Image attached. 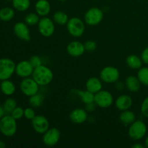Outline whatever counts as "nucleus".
<instances>
[{
	"mask_svg": "<svg viewBox=\"0 0 148 148\" xmlns=\"http://www.w3.org/2000/svg\"><path fill=\"white\" fill-rule=\"evenodd\" d=\"M32 77L39 85V86H46L52 82L53 73L51 69L45 65L41 64L34 68Z\"/></svg>",
	"mask_w": 148,
	"mask_h": 148,
	"instance_id": "obj_1",
	"label": "nucleus"
},
{
	"mask_svg": "<svg viewBox=\"0 0 148 148\" xmlns=\"http://www.w3.org/2000/svg\"><path fill=\"white\" fill-rule=\"evenodd\" d=\"M17 130V120L10 114H5L0 119V132L5 137H12Z\"/></svg>",
	"mask_w": 148,
	"mask_h": 148,
	"instance_id": "obj_2",
	"label": "nucleus"
},
{
	"mask_svg": "<svg viewBox=\"0 0 148 148\" xmlns=\"http://www.w3.org/2000/svg\"><path fill=\"white\" fill-rule=\"evenodd\" d=\"M147 131V127L145 123L142 120L136 119L132 124L130 125L128 134L132 140L139 141L145 137Z\"/></svg>",
	"mask_w": 148,
	"mask_h": 148,
	"instance_id": "obj_3",
	"label": "nucleus"
},
{
	"mask_svg": "<svg viewBox=\"0 0 148 148\" xmlns=\"http://www.w3.org/2000/svg\"><path fill=\"white\" fill-rule=\"evenodd\" d=\"M66 25L68 33L72 37H81L85 33V23L79 17H74L70 18Z\"/></svg>",
	"mask_w": 148,
	"mask_h": 148,
	"instance_id": "obj_4",
	"label": "nucleus"
},
{
	"mask_svg": "<svg viewBox=\"0 0 148 148\" xmlns=\"http://www.w3.org/2000/svg\"><path fill=\"white\" fill-rule=\"evenodd\" d=\"M16 64L9 58L0 59V80L9 79L15 73Z\"/></svg>",
	"mask_w": 148,
	"mask_h": 148,
	"instance_id": "obj_5",
	"label": "nucleus"
},
{
	"mask_svg": "<svg viewBox=\"0 0 148 148\" xmlns=\"http://www.w3.org/2000/svg\"><path fill=\"white\" fill-rule=\"evenodd\" d=\"M103 19V12L98 7H91L85 12L84 21L87 25L95 26L100 24Z\"/></svg>",
	"mask_w": 148,
	"mask_h": 148,
	"instance_id": "obj_6",
	"label": "nucleus"
},
{
	"mask_svg": "<svg viewBox=\"0 0 148 148\" xmlns=\"http://www.w3.org/2000/svg\"><path fill=\"white\" fill-rule=\"evenodd\" d=\"M100 79L105 83H116L119 79L120 72L116 67L107 66L100 72Z\"/></svg>",
	"mask_w": 148,
	"mask_h": 148,
	"instance_id": "obj_7",
	"label": "nucleus"
},
{
	"mask_svg": "<svg viewBox=\"0 0 148 148\" xmlns=\"http://www.w3.org/2000/svg\"><path fill=\"white\" fill-rule=\"evenodd\" d=\"M39 85L33 77L23 78L20 83V90L23 95L30 97L38 92Z\"/></svg>",
	"mask_w": 148,
	"mask_h": 148,
	"instance_id": "obj_8",
	"label": "nucleus"
},
{
	"mask_svg": "<svg viewBox=\"0 0 148 148\" xmlns=\"http://www.w3.org/2000/svg\"><path fill=\"white\" fill-rule=\"evenodd\" d=\"M94 102L100 108H109L114 103V96L109 91L101 90L95 94Z\"/></svg>",
	"mask_w": 148,
	"mask_h": 148,
	"instance_id": "obj_9",
	"label": "nucleus"
},
{
	"mask_svg": "<svg viewBox=\"0 0 148 148\" xmlns=\"http://www.w3.org/2000/svg\"><path fill=\"white\" fill-rule=\"evenodd\" d=\"M38 29L43 37H50L55 31L54 22L47 16L41 17L38 23Z\"/></svg>",
	"mask_w": 148,
	"mask_h": 148,
	"instance_id": "obj_10",
	"label": "nucleus"
},
{
	"mask_svg": "<svg viewBox=\"0 0 148 148\" xmlns=\"http://www.w3.org/2000/svg\"><path fill=\"white\" fill-rule=\"evenodd\" d=\"M61 138V132L59 130L55 127L49 128L44 134H43L42 141L47 147H53L59 143Z\"/></svg>",
	"mask_w": 148,
	"mask_h": 148,
	"instance_id": "obj_11",
	"label": "nucleus"
},
{
	"mask_svg": "<svg viewBox=\"0 0 148 148\" xmlns=\"http://www.w3.org/2000/svg\"><path fill=\"white\" fill-rule=\"evenodd\" d=\"M31 125L33 130L40 134H44L50 128L49 119L43 115H36L31 120Z\"/></svg>",
	"mask_w": 148,
	"mask_h": 148,
	"instance_id": "obj_12",
	"label": "nucleus"
},
{
	"mask_svg": "<svg viewBox=\"0 0 148 148\" xmlns=\"http://www.w3.org/2000/svg\"><path fill=\"white\" fill-rule=\"evenodd\" d=\"M14 35L19 39L24 41L30 40V32L28 25L25 22H17L13 27Z\"/></svg>",
	"mask_w": 148,
	"mask_h": 148,
	"instance_id": "obj_13",
	"label": "nucleus"
},
{
	"mask_svg": "<svg viewBox=\"0 0 148 148\" xmlns=\"http://www.w3.org/2000/svg\"><path fill=\"white\" fill-rule=\"evenodd\" d=\"M34 67L27 60L20 61L16 64L15 74L21 78L29 77L33 75Z\"/></svg>",
	"mask_w": 148,
	"mask_h": 148,
	"instance_id": "obj_14",
	"label": "nucleus"
},
{
	"mask_svg": "<svg viewBox=\"0 0 148 148\" xmlns=\"http://www.w3.org/2000/svg\"><path fill=\"white\" fill-rule=\"evenodd\" d=\"M66 51L72 57H79L85 51L84 43L78 40H73L67 45Z\"/></svg>",
	"mask_w": 148,
	"mask_h": 148,
	"instance_id": "obj_15",
	"label": "nucleus"
},
{
	"mask_svg": "<svg viewBox=\"0 0 148 148\" xmlns=\"http://www.w3.org/2000/svg\"><path fill=\"white\" fill-rule=\"evenodd\" d=\"M69 119L74 124H83L88 119V114L85 108H75L69 114Z\"/></svg>",
	"mask_w": 148,
	"mask_h": 148,
	"instance_id": "obj_16",
	"label": "nucleus"
},
{
	"mask_svg": "<svg viewBox=\"0 0 148 148\" xmlns=\"http://www.w3.org/2000/svg\"><path fill=\"white\" fill-rule=\"evenodd\" d=\"M133 104V99L130 95L127 94H123L119 95L116 99L115 105L118 110L122 111L125 110H129L131 108Z\"/></svg>",
	"mask_w": 148,
	"mask_h": 148,
	"instance_id": "obj_17",
	"label": "nucleus"
},
{
	"mask_svg": "<svg viewBox=\"0 0 148 148\" xmlns=\"http://www.w3.org/2000/svg\"><path fill=\"white\" fill-rule=\"evenodd\" d=\"M85 88L87 90L90 91L92 93L95 94L103 88L102 80L96 77H92L88 79L85 83Z\"/></svg>",
	"mask_w": 148,
	"mask_h": 148,
	"instance_id": "obj_18",
	"label": "nucleus"
},
{
	"mask_svg": "<svg viewBox=\"0 0 148 148\" xmlns=\"http://www.w3.org/2000/svg\"><path fill=\"white\" fill-rule=\"evenodd\" d=\"M36 12L40 17H46L51 12V4L48 0H38L35 4Z\"/></svg>",
	"mask_w": 148,
	"mask_h": 148,
	"instance_id": "obj_19",
	"label": "nucleus"
},
{
	"mask_svg": "<svg viewBox=\"0 0 148 148\" xmlns=\"http://www.w3.org/2000/svg\"><path fill=\"white\" fill-rule=\"evenodd\" d=\"M125 86L127 89L131 92H137L140 90L141 87V82L138 77L134 75H130L125 79Z\"/></svg>",
	"mask_w": 148,
	"mask_h": 148,
	"instance_id": "obj_20",
	"label": "nucleus"
},
{
	"mask_svg": "<svg viewBox=\"0 0 148 148\" xmlns=\"http://www.w3.org/2000/svg\"><path fill=\"white\" fill-rule=\"evenodd\" d=\"M0 90L1 93L7 96L12 95L15 92L16 87L13 82L9 79H4L1 81L0 84Z\"/></svg>",
	"mask_w": 148,
	"mask_h": 148,
	"instance_id": "obj_21",
	"label": "nucleus"
},
{
	"mask_svg": "<svg viewBox=\"0 0 148 148\" xmlns=\"http://www.w3.org/2000/svg\"><path fill=\"white\" fill-rule=\"evenodd\" d=\"M71 92L76 94L79 97L82 103L85 104L90 103L94 102V98H95V94L92 93L91 92L88 90H80L75 89L72 90Z\"/></svg>",
	"mask_w": 148,
	"mask_h": 148,
	"instance_id": "obj_22",
	"label": "nucleus"
},
{
	"mask_svg": "<svg viewBox=\"0 0 148 148\" xmlns=\"http://www.w3.org/2000/svg\"><path fill=\"white\" fill-rule=\"evenodd\" d=\"M126 63L127 66L132 69H137L143 66V60L141 57L138 56L136 54H131L128 56L126 59Z\"/></svg>",
	"mask_w": 148,
	"mask_h": 148,
	"instance_id": "obj_23",
	"label": "nucleus"
},
{
	"mask_svg": "<svg viewBox=\"0 0 148 148\" xmlns=\"http://www.w3.org/2000/svg\"><path fill=\"white\" fill-rule=\"evenodd\" d=\"M120 121L124 124L125 126L130 125L132 124L134 121L136 120V115L133 111L129 110H125V111H122L120 114L119 117Z\"/></svg>",
	"mask_w": 148,
	"mask_h": 148,
	"instance_id": "obj_24",
	"label": "nucleus"
},
{
	"mask_svg": "<svg viewBox=\"0 0 148 148\" xmlns=\"http://www.w3.org/2000/svg\"><path fill=\"white\" fill-rule=\"evenodd\" d=\"M15 15L14 9L10 7H3L0 10V20L9 22L12 20Z\"/></svg>",
	"mask_w": 148,
	"mask_h": 148,
	"instance_id": "obj_25",
	"label": "nucleus"
},
{
	"mask_svg": "<svg viewBox=\"0 0 148 148\" xmlns=\"http://www.w3.org/2000/svg\"><path fill=\"white\" fill-rule=\"evenodd\" d=\"M45 96L40 92H37L35 95L29 97V105L34 108H38L41 106L44 101Z\"/></svg>",
	"mask_w": 148,
	"mask_h": 148,
	"instance_id": "obj_26",
	"label": "nucleus"
},
{
	"mask_svg": "<svg viewBox=\"0 0 148 148\" xmlns=\"http://www.w3.org/2000/svg\"><path fill=\"white\" fill-rule=\"evenodd\" d=\"M12 7L18 12H25L30 8V0H12Z\"/></svg>",
	"mask_w": 148,
	"mask_h": 148,
	"instance_id": "obj_27",
	"label": "nucleus"
},
{
	"mask_svg": "<svg viewBox=\"0 0 148 148\" xmlns=\"http://www.w3.org/2000/svg\"><path fill=\"white\" fill-rule=\"evenodd\" d=\"M69 18L68 17L67 14L65 13L64 12L62 11H57L53 14V20L55 23L60 25H66L67 22L69 21Z\"/></svg>",
	"mask_w": 148,
	"mask_h": 148,
	"instance_id": "obj_28",
	"label": "nucleus"
},
{
	"mask_svg": "<svg viewBox=\"0 0 148 148\" xmlns=\"http://www.w3.org/2000/svg\"><path fill=\"white\" fill-rule=\"evenodd\" d=\"M2 106L5 114H11L13 110L17 106V101L13 98H8L4 101Z\"/></svg>",
	"mask_w": 148,
	"mask_h": 148,
	"instance_id": "obj_29",
	"label": "nucleus"
},
{
	"mask_svg": "<svg viewBox=\"0 0 148 148\" xmlns=\"http://www.w3.org/2000/svg\"><path fill=\"white\" fill-rule=\"evenodd\" d=\"M137 77L142 85L145 86H148V67L147 66H142L138 69Z\"/></svg>",
	"mask_w": 148,
	"mask_h": 148,
	"instance_id": "obj_30",
	"label": "nucleus"
},
{
	"mask_svg": "<svg viewBox=\"0 0 148 148\" xmlns=\"http://www.w3.org/2000/svg\"><path fill=\"white\" fill-rule=\"evenodd\" d=\"M40 20V16L35 12H30L25 17V23L28 26H33L38 25Z\"/></svg>",
	"mask_w": 148,
	"mask_h": 148,
	"instance_id": "obj_31",
	"label": "nucleus"
},
{
	"mask_svg": "<svg viewBox=\"0 0 148 148\" xmlns=\"http://www.w3.org/2000/svg\"><path fill=\"white\" fill-rule=\"evenodd\" d=\"M10 115L13 117L14 119H15L16 120H20L23 117H24V109H23L22 107L17 106L14 110L12 111V112L11 113Z\"/></svg>",
	"mask_w": 148,
	"mask_h": 148,
	"instance_id": "obj_32",
	"label": "nucleus"
},
{
	"mask_svg": "<svg viewBox=\"0 0 148 148\" xmlns=\"http://www.w3.org/2000/svg\"><path fill=\"white\" fill-rule=\"evenodd\" d=\"M84 46H85V51L88 52H93L94 51L97 49L96 42L92 40H87V41L84 43Z\"/></svg>",
	"mask_w": 148,
	"mask_h": 148,
	"instance_id": "obj_33",
	"label": "nucleus"
},
{
	"mask_svg": "<svg viewBox=\"0 0 148 148\" xmlns=\"http://www.w3.org/2000/svg\"><path fill=\"white\" fill-rule=\"evenodd\" d=\"M36 116V111L33 107H29L24 109V117L26 119L32 120Z\"/></svg>",
	"mask_w": 148,
	"mask_h": 148,
	"instance_id": "obj_34",
	"label": "nucleus"
},
{
	"mask_svg": "<svg viewBox=\"0 0 148 148\" xmlns=\"http://www.w3.org/2000/svg\"><path fill=\"white\" fill-rule=\"evenodd\" d=\"M29 62H30V64L33 65V66L34 68L43 64V62H42L41 58H40L39 56H38V55L32 56L30 58V59H29Z\"/></svg>",
	"mask_w": 148,
	"mask_h": 148,
	"instance_id": "obj_35",
	"label": "nucleus"
},
{
	"mask_svg": "<svg viewBox=\"0 0 148 148\" xmlns=\"http://www.w3.org/2000/svg\"><path fill=\"white\" fill-rule=\"evenodd\" d=\"M140 111H141L142 114H143L144 116L148 118V96L146 97V98L143 100V103H142L141 104Z\"/></svg>",
	"mask_w": 148,
	"mask_h": 148,
	"instance_id": "obj_36",
	"label": "nucleus"
},
{
	"mask_svg": "<svg viewBox=\"0 0 148 148\" xmlns=\"http://www.w3.org/2000/svg\"><path fill=\"white\" fill-rule=\"evenodd\" d=\"M140 57H141L143 63L145 64H148V46L143 51Z\"/></svg>",
	"mask_w": 148,
	"mask_h": 148,
	"instance_id": "obj_37",
	"label": "nucleus"
},
{
	"mask_svg": "<svg viewBox=\"0 0 148 148\" xmlns=\"http://www.w3.org/2000/svg\"><path fill=\"white\" fill-rule=\"evenodd\" d=\"M85 109L86 110L87 112H93L95 110V107H96V104L95 103V102L93 103H88V104H85Z\"/></svg>",
	"mask_w": 148,
	"mask_h": 148,
	"instance_id": "obj_38",
	"label": "nucleus"
},
{
	"mask_svg": "<svg viewBox=\"0 0 148 148\" xmlns=\"http://www.w3.org/2000/svg\"><path fill=\"white\" fill-rule=\"evenodd\" d=\"M125 86V83H123L122 82H119V80L116 82V88L118 90H122Z\"/></svg>",
	"mask_w": 148,
	"mask_h": 148,
	"instance_id": "obj_39",
	"label": "nucleus"
},
{
	"mask_svg": "<svg viewBox=\"0 0 148 148\" xmlns=\"http://www.w3.org/2000/svg\"><path fill=\"white\" fill-rule=\"evenodd\" d=\"M145 147V146L144 145L141 144V143H135V144H134L132 146V147L133 148H144Z\"/></svg>",
	"mask_w": 148,
	"mask_h": 148,
	"instance_id": "obj_40",
	"label": "nucleus"
},
{
	"mask_svg": "<svg viewBox=\"0 0 148 148\" xmlns=\"http://www.w3.org/2000/svg\"><path fill=\"white\" fill-rule=\"evenodd\" d=\"M5 115V113H4V108H3V106H0V119L2 118Z\"/></svg>",
	"mask_w": 148,
	"mask_h": 148,
	"instance_id": "obj_41",
	"label": "nucleus"
},
{
	"mask_svg": "<svg viewBox=\"0 0 148 148\" xmlns=\"http://www.w3.org/2000/svg\"><path fill=\"white\" fill-rule=\"evenodd\" d=\"M6 147V144L4 141L0 140V148H4Z\"/></svg>",
	"mask_w": 148,
	"mask_h": 148,
	"instance_id": "obj_42",
	"label": "nucleus"
},
{
	"mask_svg": "<svg viewBox=\"0 0 148 148\" xmlns=\"http://www.w3.org/2000/svg\"><path fill=\"white\" fill-rule=\"evenodd\" d=\"M145 146L148 148V136L147 137H146L145 140Z\"/></svg>",
	"mask_w": 148,
	"mask_h": 148,
	"instance_id": "obj_43",
	"label": "nucleus"
},
{
	"mask_svg": "<svg viewBox=\"0 0 148 148\" xmlns=\"http://www.w3.org/2000/svg\"><path fill=\"white\" fill-rule=\"evenodd\" d=\"M59 1H66V0H59Z\"/></svg>",
	"mask_w": 148,
	"mask_h": 148,
	"instance_id": "obj_44",
	"label": "nucleus"
},
{
	"mask_svg": "<svg viewBox=\"0 0 148 148\" xmlns=\"http://www.w3.org/2000/svg\"><path fill=\"white\" fill-rule=\"evenodd\" d=\"M1 90H0V96H1Z\"/></svg>",
	"mask_w": 148,
	"mask_h": 148,
	"instance_id": "obj_45",
	"label": "nucleus"
}]
</instances>
